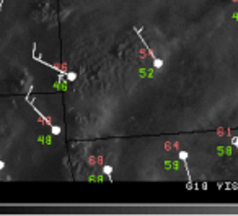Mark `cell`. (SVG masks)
Instances as JSON below:
<instances>
[{
    "label": "cell",
    "instance_id": "obj_4",
    "mask_svg": "<svg viewBox=\"0 0 238 216\" xmlns=\"http://www.w3.org/2000/svg\"><path fill=\"white\" fill-rule=\"evenodd\" d=\"M134 31H136V33H137V36L140 37L142 44H144V47H145V49H147V52H148V54H150V57H152V60H153V59H157V56H155V52H153V50H152V47H150V45H148L147 42H145V39L142 37V33H140V29H139V28H134Z\"/></svg>",
    "mask_w": 238,
    "mask_h": 216
},
{
    "label": "cell",
    "instance_id": "obj_1",
    "mask_svg": "<svg viewBox=\"0 0 238 216\" xmlns=\"http://www.w3.org/2000/svg\"><path fill=\"white\" fill-rule=\"evenodd\" d=\"M33 59H34L36 62L42 64V65H46V67H49V68H52L54 72H57V73H59V80H61V81H67V80H65L67 70H64V68H59V67H56V65H51V64H47V62H44L39 56H38V54H36V42L33 44Z\"/></svg>",
    "mask_w": 238,
    "mask_h": 216
},
{
    "label": "cell",
    "instance_id": "obj_8",
    "mask_svg": "<svg viewBox=\"0 0 238 216\" xmlns=\"http://www.w3.org/2000/svg\"><path fill=\"white\" fill-rule=\"evenodd\" d=\"M61 127H59V125H52L51 127V133H52V135H59V133H61Z\"/></svg>",
    "mask_w": 238,
    "mask_h": 216
},
{
    "label": "cell",
    "instance_id": "obj_6",
    "mask_svg": "<svg viewBox=\"0 0 238 216\" xmlns=\"http://www.w3.org/2000/svg\"><path fill=\"white\" fill-rule=\"evenodd\" d=\"M152 62H153V68H157V70H162L163 64H165V62H163L162 59H158V57H157V59H153Z\"/></svg>",
    "mask_w": 238,
    "mask_h": 216
},
{
    "label": "cell",
    "instance_id": "obj_5",
    "mask_svg": "<svg viewBox=\"0 0 238 216\" xmlns=\"http://www.w3.org/2000/svg\"><path fill=\"white\" fill-rule=\"evenodd\" d=\"M103 174L109 179V182H113V166H109V164H106V166H103Z\"/></svg>",
    "mask_w": 238,
    "mask_h": 216
},
{
    "label": "cell",
    "instance_id": "obj_9",
    "mask_svg": "<svg viewBox=\"0 0 238 216\" xmlns=\"http://www.w3.org/2000/svg\"><path fill=\"white\" fill-rule=\"evenodd\" d=\"M232 146H238V136H232Z\"/></svg>",
    "mask_w": 238,
    "mask_h": 216
},
{
    "label": "cell",
    "instance_id": "obj_10",
    "mask_svg": "<svg viewBox=\"0 0 238 216\" xmlns=\"http://www.w3.org/2000/svg\"><path fill=\"white\" fill-rule=\"evenodd\" d=\"M3 167H5V163H3V161L0 159V171H2V169H3Z\"/></svg>",
    "mask_w": 238,
    "mask_h": 216
},
{
    "label": "cell",
    "instance_id": "obj_3",
    "mask_svg": "<svg viewBox=\"0 0 238 216\" xmlns=\"http://www.w3.org/2000/svg\"><path fill=\"white\" fill-rule=\"evenodd\" d=\"M178 158H179V159L183 161V164H184V171L187 172V184H189L187 187H191L193 185V179H191V172H189V167H187V158H189L187 151H179V153H178Z\"/></svg>",
    "mask_w": 238,
    "mask_h": 216
},
{
    "label": "cell",
    "instance_id": "obj_2",
    "mask_svg": "<svg viewBox=\"0 0 238 216\" xmlns=\"http://www.w3.org/2000/svg\"><path fill=\"white\" fill-rule=\"evenodd\" d=\"M31 91H33V86H31V88H30V91H28V94H26V96H25V99H26V102H28V104H30V106H31V107H33V111H34V112H36V114H38V116H39V119H41V120H42V122H44L46 125H49V127H52V122H51V120H49V119H47V117H46V116H44V114H42V112H41V111H39V109H38V107H36V104H34V101H33V99H31V98H30V94H31Z\"/></svg>",
    "mask_w": 238,
    "mask_h": 216
},
{
    "label": "cell",
    "instance_id": "obj_11",
    "mask_svg": "<svg viewBox=\"0 0 238 216\" xmlns=\"http://www.w3.org/2000/svg\"><path fill=\"white\" fill-rule=\"evenodd\" d=\"M3 2H5V0H0V13H2V7H3Z\"/></svg>",
    "mask_w": 238,
    "mask_h": 216
},
{
    "label": "cell",
    "instance_id": "obj_7",
    "mask_svg": "<svg viewBox=\"0 0 238 216\" xmlns=\"http://www.w3.org/2000/svg\"><path fill=\"white\" fill-rule=\"evenodd\" d=\"M65 80H67V81H75V80H77V73H73V72H67Z\"/></svg>",
    "mask_w": 238,
    "mask_h": 216
}]
</instances>
